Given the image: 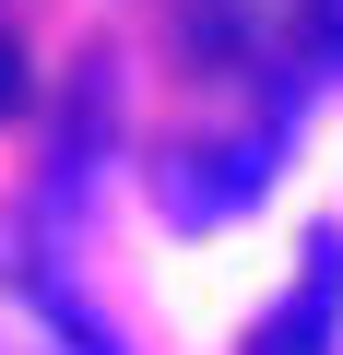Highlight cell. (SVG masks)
<instances>
[{
    "label": "cell",
    "mask_w": 343,
    "mask_h": 355,
    "mask_svg": "<svg viewBox=\"0 0 343 355\" xmlns=\"http://www.w3.org/2000/svg\"><path fill=\"white\" fill-rule=\"evenodd\" d=\"M213 95H225V119L178 130L166 166H154L166 225H225V214H249L272 190V166L296 142V107H308V71H284V83H213Z\"/></svg>",
    "instance_id": "obj_1"
},
{
    "label": "cell",
    "mask_w": 343,
    "mask_h": 355,
    "mask_svg": "<svg viewBox=\"0 0 343 355\" xmlns=\"http://www.w3.org/2000/svg\"><path fill=\"white\" fill-rule=\"evenodd\" d=\"M331 343H343V225L308 237V261H296V284L261 308L249 355H331Z\"/></svg>",
    "instance_id": "obj_2"
},
{
    "label": "cell",
    "mask_w": 343,
    "mask_h": 355,
    "mask_svg": "<svg viewBox=\"0 0 343 355\" xmlns=\"http://www.w3.org/2000/svg\"><path fill=\"white\" fill-rule=\"evenodd\" d=\"M0 355H118V343L60 296V272H36L24 249H0Z\"/></svg>",
    "instance_id": "obj_3"
},
{
    "label": "cell",
    "mask_w": 343,
    "mask_h": 355,
    "mask_svg": "<svg viewBox=\"0 0 343 355\" xmlns=\"http://www.w3.org/2000/svg\"><path fill=\"white\" fill-rule=\"evenodd\" d=\"M24 107H36V71H24V36L0 24V119H24Z\"/></svg>",
    "instance_id": "obj_4"
},
{
    "label": "cell",
    "mask_w": 343,
    "mask_h": 355,
    "mask_svg": "<svg viewBox=\"0 0 343 355\" xmlns=\"http://www.w3.org/2000/svg\"><path fill=\"white\" fill-rule=\"evenodd\" d=\"M308 60L343 71V0H308Z\"/></svg>",
    "instance_id": "obj_5"
}]
</instances>
